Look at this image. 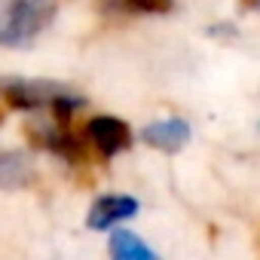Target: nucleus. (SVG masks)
Listing matches in <instances>:
<instances>
[{
    "mask_svg": "<svg viewBox=\"0 0 260 260\" xmlns=\"http://www.w3.org/2000/svg\"><path fill=\"white\" fill-rule=\"evenodd\" d=\"M58 13V0H0V46H31Z\"/></svg>",
    "mask_w": 260,
    "mask_h": 260,
    "instance_id": "nucleus-1",
    "label": "nucleus"
},
{
    "mask_svg": "<svg viewBox=\"0 0 260 260\" xmlns=\"http://www.w3.org/2000/svg\"><path fill=\"white\" fill-rule=\"evenodd\" d=\"M77 89L58 80H40V77H4L0 80V104L19 110V113H52L64 98H71Z\"/></svg>",
    "mask_w": 260,
    "mask_h": 260,
    "instance_id": "nucleus-2",
    "label": "nucleus"
},
{
    "mask_svg": "<svg viewBox=\"0 0 260 260\" xmlns=\"http://www.w3.org/2000/svg\"><path fill=\"white\" fill-rule=\"evenodd\" d=\"M25 135L31 141V147L52 153L58 159H64L68 166H80L89 156V144L83 135L74 132V125H64L58 119H52L49 113H34L25 125Z\"/></svg>",
    "mask_w": 260,
    "mask_h": 260,
    "instance_id": "nucleus-3",
    "label": "nucleus"
},
{
    "mask_svg": "<svg viewBox=\"0 0 260 260\" xmlns=\"http://www.w3.org/2000/svg\"><path fill=\"white\" fill-rule=\"evenodd\" d=\"M83 138H86L89 150L98 153L104 162L116 159L119 153H125L128 147L135 144L132 125L122 122L119 116H110V113H95V116L83 125Z\"/></svg>",
    "mask_w": 260,
    "mask_h": 260,
    "instance_id": "nucleus-4",
    "label": "nucleus"
},
{
    "mask_svg": "<svg viewBox=\"0 0 260 260\" xmlns=\"http://www.w3.org/2000/svg\"><path fill=\"white\" fill-rule=\"evenodd\" d=\"M138 211H141V202L135 196H128V193H101L98 199H92V205L86 211V226L95 230V233L116 230L125 220L138 217Z\"/></svg>",
    "mask_w": 260,
    "mask_h": 260,
    "instance_id": "nucleus-5",
    "label": "nucleus"
},
{
    "mask_svg": "<svg viewBox=\"0 0 260 260\" xmlns=\"http://www.w3.org/2000/svg\"><path fill=\"white\" fill-rule=\"evenodd\" d=\"M141 138H144L147 147L175 156V153H181V150L190 144L193 128H190V122H187L184 116H166V119L147 122V125L141 128Z\"/></svg>",
    "mask_w": 260,
    "mask_h": 260,
    "instance_id": "nucleus-6",
    "label": "nucleus"
},
{
    "mask_svg": "<svg viewBox=\"0 0 260 260\" xmlns=\"http://www.w3.org/2000/svg\"><path fill=\"white\" fill-rule=\"evenodd\" d=\"M37 178L31 156L19 147H0V190H25Z\"/></svg>",
    "mask_w": 260,
    "mask_h": 260,
    "instance_id": "nucleus-7",
    "label": "nucleus"
},
{
    "mask_svg": "<svg viewBox=\"0 0 260 260\" xmlns=\"http://www.w3.org/2000/svg\"><path fill=\"white\" fill-rule=\"evenodd\" d=\"M107 254L110 260H159L156 251L132 230H125V226H116L107 239Z\"/></svg>",
    "mask_w": 260,
    "mask_h": 260,
    "instance_id": "nucleus-8",
    "label": "nucleus"
},
{
    "mask_svg": "<svg viewBox=\"0 0 260 260\" xmlns=\"http://www.w3.org/2000/svg\"><path fill=\"white\" fill-rule=\"evenodd\" d=\"M125 13H141V16H162L172 10L175 0H116Z\"/></svg>",
    "mask_w": 260,
    "mask_h": 260,
    "instance_id": "nucleus-9",
    "label": "nucleus"
},
{
    "mask_svg": "<svg viewBox=\"0 0 260 260\" xmlns=\"http://www.w3.org/2000/svg\"><path fill=\"white\" fill-rule=\"evenodd\" d=\"M4 116H7V113H4V104H0V125H4Z\"/></svg>",
    "mask_w": 260,
    "mask_h": 260,
    "instance_id": "nucleus-10",
    "label": "nucleus"
}]
</instances>
